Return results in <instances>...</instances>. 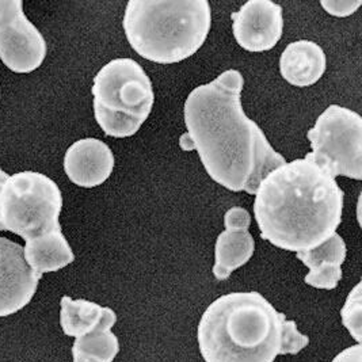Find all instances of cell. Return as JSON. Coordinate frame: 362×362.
I'll use <instances>...</instances> for the list:
<instances>
[{"label":"cell","instance_id":"2e32d148","mask_svg":"<svg viewBox=\"0 0 362 362\" xmlns=\"http://www.w3.org/2000/svg\"><path fill=\"white\" fill-rule=\"evenodd\" d=\"M60 307L62 329L66 335L74 338L90 334L115 313L109 307H100L97 303L83 298L72 300L68 296L62 297Z\"/></svg>","mask_w":362,"mask_h":362},{"label":"cell","instance_id":"ffe728a7","mask_svg":"<svg viewBox=\"0 0 362 362\" xmlns=\"http://www.w3.org/2000/svg\"><path fill=\"white\" fill-rule=\"evenodd\" d=\"M331 362H362L361 344L347 347Z\"/></svg>","mask_w":362,"mask_h":362},{"label":"cell","instance_id":"9c48e42d","mask_svg":"<svg viewBox=\"0 0 362 362\" xmlns=\"http://www.w3.org/2000/svg\"><path fill=\"white\" fill-rule=\"evenodd\" d=\"M230 18L238 44L248 52L273 49L282 37V7L270 0H250Z\"/></svg>","mask_w":362,"mask_h":362},{"label":"cell","instance_id":"3957f363","mask_svg":"<svg viewBox=\"0 0 362 362\" xmlns=\"http://www.w3.org/2000/svg\"><path fill=\"white\" fill-rule=\"evenodd\" d=\"M197 338L206 362H274L277 356L297 354L310 342L293 320L258 292L214 300L199 320Z\"/></svg>","mask_w":362,"mask_h":362},{"label":"cell","instance_id":"ac0fdd59","mask_svg":"<svg viewBox=\"0 0 362 362\" xmlns=\"http://www.w3.org/2000/svg\"><path fill=\"white\" fill-rule=\"evenodd\" d=\"M342 323L351 337L361 344L362 341V284L358 282L356 288L347 296L345 305L341 311Z\"/></svg>","mask_w":362,"mask_h":362},{"label":"cell","instance_id":"d6986e66","mask_svg":"<svg viewBox=\"0 0 362 362\" xmlns=\"http://www.w3.org/2000/svg\"><path fill=\"white\" fill-rule=\"evenodd\" d=\"M322 7L334 17H349L361 7V0H322Z\"/></svg>","mask_w":362,"mask_h":362},{"label":"cell","instance_id":"5b68a950","mask_svg":"<svg viewBox=\"0 0 362 362\" xmlns=\"http://www.w3.org/2000/svg\"><path fill=\"white\" fill-rule=\"evenodd\" d=\"M94 115L106 136L131 137L148 118L155 93L141 66L132 59H115L94 78Z\"/></svg>","mask_w":362,"mask_h":362},{"label":"cell","instance_id":"e0dca14e","mask_svg":"<svg viewBox=\"0 0 362 362\" xmlns=\"http://www.w3.org/2000/svg\"><path fill=\"white\" fill-rule=\"evenodd\" d=\"M117 322V315L107 317L90 334L76 338L72 346L74 362H113L118 351L119 342L112 331Z\"/></svg>","mask_w":362,"mask_h":362},{"label":"cell","instance_id":"7a4b0ae2","mask_svg":"<svg viewBox=\"0 0 362 362\" xmlns=\"http://www.w3.org/2000/svg\"><path fill=\"white\" fill-rule=\"evenodd\" d=\"M345 193L305 159L285 163L258 186L254 216L261 238L286 251H307L329 239L342 223Z\"/></svg>","mask_w":362,"mask_h":362},{"label":"cell","instance_id":"8fae6325","mask_svg":"<svg viewBox=\"0 0 362 362\" xmlns=\"http://www.w3.org/2000/svg\"><path fill=\"white\" fill-rule=\"evenodd\" d=\"M251 216L248 211L233 206L224 216L226 230H223L214 247V277L218 281L230 279L232 272L245 266L254 255L255 242L248 232Z\"/></svg>","mask_w":362,"mask_h":362},{"label":"cell","instance_id":"9a60e30c","mask_svg":"<svg viewBox=\"0 0 362 362\" xmlns=\"http://www.w3.org/2000/svg\"><path fill=\"white\" fill-rule=\"evenodd\" d=\"M23 257L29 267L41 276L44 273L59 272L75 261L74 251L62 228L26 240Z\"/></svg>","mask_w":362,"mask_h":362},{"label":"cell","instance_id":"8992f818","mask_svg":"<svg viewBox=\"0 0 362 362\" xmlns=\"http://www.w3.org/2000/svg\"><path fill=\"white\" fill-rule=\"evenodd\" d=\"M62 190L49 177L17 173L4 183L0 194V230H8L26 240L62 228Z\"/></svg>","mask_w":362,"mask_h":362},{"label":"cell","instance_id":"277c9868","mask_svg":"<svg viewBox=\"0 0 362 362\" xmlns=\"http://www.w3.org/2000/svg\"><path fill=\"white\" fill-rule=\"evenodd\" d=\"M124 32L133 50L156 64H175L196 54L212 26L206 0H131Z\"/></svg>","mask_w":362,"mask_h":362},{"label":"cell","instance_id":"30bf717a","mask_svg":"<svg viewBox=\"0 0 362 362\" xmlns=\"http://www.w3.org/2000/svg\"><path fill=\"white\" fill-rule=\"evenodd\" d=\"M41 277L26 264L21 245L0 238V317L26 307L35 295Z\"/></svg>","mask_w":362,"mask_h":362},{"label":"cell","instance_id":"6da1fadb","mask_svg":"<svg viewBox=\"0 0 362 362\" xmlns=\"http://www.w3.org/2000/svg\"><path fill=\"white\" fill-rule=\"evenodd\" d=\"M243 76L228 69L194 88L185 102L183 151H197L209 177L230 192L255 194L267 174L286 163L243 112Z\"/></svg>","mask_w":362,"mask_h":362},{"label":"cell","instance_id":"ba28073f","mask_svg":"<svg viewBox=\"0 0 362 362\" xmlns=\"http://www.w3.org/2000/svg\"><path fill=\"white\" fill-rule=\"evenodd\" d=\"M47 41L26 18L21 0H0V60L16 74H30L47 57Z\"/></svg>","mask_w":362,"mask_h":362},{"label":"cell","instance_id":"4fadbf2b","mask_svg":"<svg viewBox=\"0 0 362 362\" xmlns=\"http://www.w3.org/2000/svg\"><path fill=\"white\" fill-rule=\"evenodd\" d=\"M346 243L339 233H334L320 246L297 252V258L310 269L305 284L317 289H335L342 280V264L346 259Z\"/></svg>","mask_w":362,"mask_h":362},{"label":"cell","instance_id":"44dd1931","mask_svg":"<svg viewBox=\"0 0 362 362\" xmlns=\"http://www.w3.org/2000/svg\"><path fill=\"white\" fill-rule=\"evenodd\" d=\"M8 174L6 173V171H3V170H0V194H1V190H3V186H4V183L6 181L8 180Z\"/></svg>","mask_w":362,"mask_h":362},{"label":"cell","instance_id":"52a82bcc","mask_svg":"<svg viewBox=\"0 0 362 362\" xmlns=\"http://www.w3.org/2000/svg\"><path fill=\"white\" fill-rule=\"evenodd\" d=\"M313 152L305 160L319 167L334 180L362 178V118L357 112L331 105L308 131Z\"/></svg>","mask_w":362,"mask_h":362},{"label":"cell","instance_id":"7c38bea8","mask_svg":"<svg viewBox=\"0 0 362 362\" xmlns=\"http://www.w3.org/2000/svg\"><path fill=\"white\" fill-rule=\"evenodd\" d=\"M115 168V155L98 139H83L66 149L64 170L69 181L91 189L106 181Z\"/></svg>","mask_w":362,"mask_h":362},{"label":"cell","instance_id":"5bb4252c","mask_svg":"<svg viewBox=\"0 0 362 362\" xmlns=\"http://www.w3.org/2000/svg\"><path fill=\"white\" fill-rule=\"evenodd\" d=\"M327 59L322 47L313 41L300 40L282 52L280 71L282 78L296 87H310L326 72Z\"/></svg>","mask_w":362,"mask_h":362}]
</instances>
